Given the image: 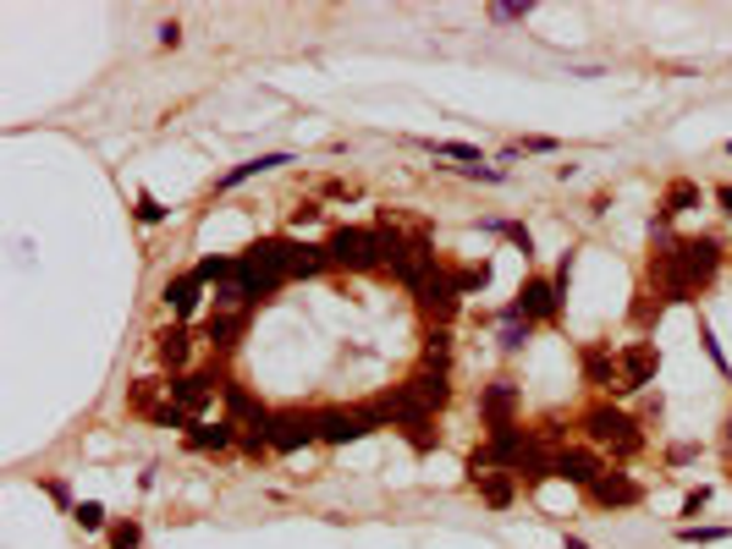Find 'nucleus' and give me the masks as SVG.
I'll use <instances>...</instances> for the list:
<instances>
[{"label": "nucleus", "instance_id": "nucleus-11", "mask_svg": "<svg viewBox=\"0 0 732 549\" xmlns=\"http://www.w3.org/2000/svg\"><path fill=\"white\" fill-rule=\"evenodd\" d=\"M414 302H419V313H425V324H430V330H452V319L463 313V291L447 281V270H441L430 286H419V291H414Z\"/></svg>", "mask_w": 732, "mask_h": 549}, {"label": "nucleus", "instance_id": "nucleus-15", "mask_svg": "<svg viewBox=\"0 0 732 549\" xmlns=\"http://www.w3.org/2000/svg\"><path fill=\"white\" fill-rule=\"evenodd\" d=\"M248 319H254V313H226V308H210V313H204V324H199V341H204L215 357H232V352H237V341L248 335Z\"/></svg>", "mask_w": 732, "mask_h": 549}, {"label": "nucleus", "instance_id": "nucleus-35", "mask_svg": "<svg viewBox=\"0 0 732 549\" xmlns=\"http://www.w3.org/2000/svg\"><path fill=\"white\" fill-rule=\"evenodd\" d=\"M534 18V0H502V7H491V23H529Z\"/></svg>", "mask_w": 732, "mask_h": 549}, {"label": "nucleus", "instance_id": "nucleus-38", "mask_svg": "<svg viewBox=\"0 0 732 549\" xmlns=\"http://www.w3.org/2000/svg\"><path fill=\"white\" fill-rule=\"evenodd\" d=\"M447 171H458L463 182H485V187H502V182H507L502 165H447Z\"/></svg>", "mask_w": 732, "mask_h": 549}, {"label": "nucleus", "instance_id": "nucleus-25", "mask_svg": "<svg viewBox=\"0 0 732 549\" xmlns=\"http://www.w3.org/2000/svg\"><path fill=\"white\" fill-rule=\"evenodd\" d=\"M727 538H732L727 522H677V544H688V549H710V544H727Z\"/></svg>", "mask_w": 732, "mask_h": 549}, {"label": "nucleus", "instance_id": "nucleus-33", "mask_svg": "<svg viewBox=\"0 0 732 549\" xmlns=\"http://www.w3.org/2000/svg\"><path fill=\"white\" fill-rule=\"evenodd\" d=\"M166 215H171V209H166V204H160L149 187H138V198H133V220L155 231V226H166Z\"/></svg>", "mask_w": 732, "mask_h": 549}, {"label": "nucleus", "instance_id": "nucleus-30", "mask_svg": "<svg viewBox=\"0 0 732 549\" xmlns=\"http://www.w3.org/2000/svg\"><path fill=\"white\" fill-rule=\"evenodd\" d=\"M694 341H699V352L710 357V368H716L721 379H732V363H727V352H721V341H716V330H710L705 313H699V324H694Z\"/></svg>", "mask_w": 732, "mask_h": 549}, {"label": "nucleus", "instance_id": "nucleus-22", "mask_svg": "<svg viewBox=\"0 0 732 549\" xmlns=\"http://www.w3.org/2000/svg\"><path fill=\"white\" fill-rule=\"evenodd\" d=\"M529 341H534V324H529V319H518V313H513V302H507V308H496V346H502V357H518Z\"/></svg>", "mask_w": 732, "mask_h": 549}, {"label": "nucleus", "instance_id": "nucleus-34", "mask_svg": "<svg viewBox=\"0 0 732 549\" xmlns=\"http://www.w3.org/2000/svg\"><path fill=\"white\" fill-rule=\"evenodd\" d=\"M237 450H243L248 461H264V456H275V450H270V428H243V434H237Z\"/></svg>", "mask_w": 732, "mask_h": 549}, {"label": "nucleus", "instance_id": "nucleus-12", "mask_svg": "<svg viewBox=\"0 0 732 549\" xmlns=\"http://www.w3.org/2000/svg\"><path fill=\"white\" fill-rule=\"evenodd\" d=\"M578 374H584V385L600 390V396H617V390H622V368H617L611 341H584V346H578Z\"/></svg>", "mask_w": 732, "mask_h": 549}, {"label": "nucleus", "instance_id": "nucleus-41", "mask_svg": "<svg viewBox=\"0 0 732 549\" xmlns=\"http://www.w3.org/2000/svg\"><path fill=\"white\" fill-rule=\"evenodd\" d=\"M319 215H325V209H319L314 198H308V204H297V209H292V237H297V231H308V226H319Z\"/></svg>", "mask_w": 732, "mask_h": 549}, {"label": "nucleus", "instance_id": "nucleus-24", "mask_svg": "<svg viewBox=\"0 0 732 549\" xmlns=\"http://www.w3.org/2000/svg\"><path fill=\"white\" fill-rule=\"evenodd\" d=\"M419 149H430L436 160H458V165H485V149H480V144H463V138H419Z\"/></svg>", "mask_w": 732, "mask_h": 549}, {"label": "nucleus", "instance_id": "nucleus-32", "mask_svg": "<svg viewBox=\"0 0 732 549\" xmlns=\"http://www.w3.org/2000/svg\"><path fill=\"white\" fill-rule=\"evenodd\" d=\"M105 544H111V549H138V544H144V522H138V516H116V522L105 527Z\"/></svg>", "mask_w": 732, "mask_h": 549}, {"label": "nucleus", "instance_id": "nucleus-49", "mask_svg": "<svg viewBox=\"0 0 732 549\" xmlns=\"http://www.w3.org/2000/svg\"><path fill=\"white\" fill-rule=\"evenodd\" d=\"M721 155H727V160H732V138H727V144H721Z\"/></svg>", "mask_w": 732, "mask_h": 549}, {"label": "nucleus", "instance_id": "nucleus-3", "mask_svg": "<svg viewBox=\"0 0 732 549\" xmlns=\"http://www.w3.org/2000/svg\"><path fill=\"white\" fill-rule=\"evenodd\" d=\"M562 308H567V297L556 291V281L551 275H523V286H518V297H513V313L518 319H529L534 330L540 324H562Z\"/></svg>", "mask_w": 732, "mask_h": 549}, {"label": "nucleus", "instance_id": "nucleus-13", "mask_svg": "<svg viewBox=\"0 0 732 549\" xmlns=\"http://www.w3.org/2000/svg\"><path fill=\"white\" fill-rule=\"evenodd\" d=\"M221 418H232L237 428H270V418H275V407H264L248 385H237L232 374H226V385H221Z\"/></svg>", "mask_w": 732, "mask_h": 549}, {"label": "nucleus", "instance_id": "nucleus-37", "mask_svg": "<svg viewBox=\"0 0 732 549\" xmlns=\"http://www.w3.org/2000/svg\"><path fill=\"white\" fill-rule=\"evenodd\" d=\"M710 494H716L710 483H694V489L683 494V505H677V516H683V522H699V516H705V505H710Z\"/></svg>", "mask_w": 732, "mask_h": 549}, {"label": "nucleus", "instance_id": "nucleus-16", "mask_svg": "<svg viewBox=\"0 0 732 549\" xmlns=\"http://www.w3.org/2000/svg\"><path fill=\"white\" fill-rule=\"evenodd\" d=\"M193 346H204L193 324H166V330H155V357H160V368H171V374H193Z\"/></svg>", "mask_w": 732, "mask_h": 549}, {"label": "nucleus", "instance_id": "nucleus-31", "mask_svg": "<svg viewBox=\"0 0 732 549\" xmlns=\"http://www.w3.org/2000/svg\"><path fill=\"white\" fill-rule=\"evenodd\" d=\"M72 522H78L83 533H105L116 516L105 511V500H78V505H72Z\"/></svg>", "mask_w": 732, "mask_h": 549}, {"label": "nucleus", "instance_id": "nucleus-17", "mask_svg": "<svg viewBox=\"0 0 732 549\" xmlns=\"http://www.w3.org/2000/svg\"><path fill=\"white\" fill-rule=\"evenodd\" d=\"M204 291H210V286H204V281H199L193 270L171 275V281L160 286V302L171 308V324H188V319H193V313L204 308Z\"/></svg>", "mask_w": 732, "mask_h": 549}, {"label": "nucleus", "instance_id": "nucleus-28", "mask_svg": "<svg viewBox=\"0 0 732 549\" xmlns=\"http://www.w3.org/2000/svg\"><path fill=\"white\" fill-rule=\"evenodd\" d=\"M193 275H199L204 286H226V281L237 275V253H204V259L193 264Z\"/></svg>", "mask_w": 732, "mask_h": 549}, {"label": "nucleus", "instance_id": "nucleus-36", "mask_svg": "<svg viewBox=\"0 0 732 549\" xmlns=\"http://www.w3.org/2000/svg\"><path fill=\"white\" fill-rule=\"evenodd\" d=\"M502 237H507V242L523 253V264H534V259H540V248H534V231H529L523 220H507V231H502Z\"/></svg>", "mask_w": 732, "mask_h": 549}, {"label": "nucleus", "instance_id": "nucleus-5", "mask_svg": "<svg viewBox=\"0 0 732 549\" xmlns=\"http://www.w3.org/2000/svg\"><path fill=\"white\" fill-rule=\"evenodd\" d=\"M480 423H485V434L523 423V385L507 379V374L491 379V385H480Z\"/></svg>", "mask_w": 732, "mask_h": 549}, {"label": "nucleus", "instance_id": "nucleus-6", "mask_svg": "<svg viewBox=\"0 0 732 549\" xmlns=\"http://www.w3.org/2000/svg\"><path fill=\"white\" fill-rule=\"evenodd\" d=\"M308 445H319L314 407H275V418H270V450L275 456H297Z\"/></svg>", "mask_w": 732, "mask_h": 549}, {"label": "nucleus", "instance_id": "nucleus-8", "mask_svg": "<svg viewBox=\"0 0 732 549\" xmlns=\"http://www.w3.org/2000/svg\"><path fill=\"white\" fill-rule=\"evenodd\" d=\"M314 423H319V445H330V450L358 445L363 434H375L358 401H347V407H341V401H336V407H314Z\"/></svg>", "mask_w": 732, "mask_h": 549}, {"label": "nucleus", "instance_id": "nucleus-23", "mask_svg": "<svg viewBox=\"0 0 732 549\" xmlns=\"http://www.w3.org/2000/svg\"><path fill=\"white\" fill-rule=\"evenodd\" d=\"M688 209H699V182H688V176H672V182L661 187V204H655V215L677 220V215H688Z\"/></svg>", "mask_w": 732, "mask_h": 549}, {"label": "nucleus", "instance_id": "nucleus-20", "mask_svg": "<svg viewBox=\"0 0 732 549\" xmlns=\"http://www.w3.org/2000/svg\"><path fill=\"white\" fill-rule=\"evenodd\" d=\"M281 165H292V155H286V149H270V155H254V160L232 165L226 176H215V193H237L243 182H254V176H264V171H281Z\"/></svg>", "mask_w": 732, "mask_h": 549}, {"label": "nucleus", "instance_id": "nucleus-10", "mask_svg": "<svg viewBox=\"0 0 732 549\" xmlns=\"http://www.w3.org/2000/svg\"><path fill=\"white\" fill-rule=\"evenodd\" d=\"M617 368H622V390L617 396H639L661 374V346L655 341H628V346H617Z\"/></svg>", "mask_w": 732, "mask_h": 549}, {"label": "nucleus", "instance_id": "nucleus-26", "mask_svg": "<svg viewBox=\"0 0 732 549\" xmlns=\"http://www.w3.org/2000/svg\"><path fill=\"white\" fill-rule=\"evenodd\" d=\"M419 368L452 374V330H425V352H419Z\"/></svg>", "mask_w": 732, "mask_h": 549}, {"label": "nucleus", "instance_id": "nucleus-19", "mask_svg": "<svg viewBox=\"0 0 732 549\" xmlns=\"http://www.w3.org/2000/svg\"><path fill=\"white\" fill-rule=\"evenodd\" d=\"M403 385H408V396H414V401H419L425 412H436V418H441V412H447V401H452V374H436V368H414V374H408Z\"/></svg>", "mask_w": 732, "mask_h": 549}, {"label": "nucleus", "instance_id": "nucleus-48", "mask_svg": "<svg viewBox=\"0 0 732 549\" xmlns=\"http://www.w3.org/2000/svg\"><path fill=\"white\" fill-rule=\"evenodd\" d=\"M562 549H595V544H589V538H578V533H567V538H562Z\"/></svg>", "mask_w": 732, "mask_h": 549}, {"label": "nucleus", "instance_id": "nucleus-45", "mask_svg": "<svg viewBox=\"0 0 732 549\" xmlns=\"http://www.w3.org/2000/svg\"><path fill=\"white\" fill-rule=\"evenodd\" d=\"M177 45H182V23L166 18V23H160V50H177Z\"/></svg>", "mask_w": 732, "mask_h": 549}, {"label": "nucleus", "instance_id": "nucleus-46", "mask_svg": "<svg viewBox=\"0 0 732 549\" xmlns=\"http://www.w3.org/2000/svg\"><path fill=\"white\" fill-rule=\"evenodd\" d=\"M710 198H716V209L732 220V182H716V187H710Z\"/></svg>", "mask_w": 732, "mask_h": 549}, {"label": "nucleus", "instance_id": "nucleus-7", "mask_svg": "<svg viewBox=\"0 0 732 549\" xmlns=\"http://www.w3.org/2000/svg\"><path fill=\"white\" fill-rule=\"evenodd\" d=\"M584 505H595V511H633V505H644V483H639L628 467H606V472L584 489Z\"/></svg>", "mask_w": 732, "mask_h": 549}, {"label": "nucleus", "instance_id": "nucleus-1", "mask_svg": "<svg viewBox=\"0 0 732 549\" xmlns=\"http://www.w3.org/2000/svg\"><path fill=\"white\" fill-rule=\"evenodd\" d=\"M578 428H584V445H595L611 467H622V461H633L644 445H650V434H644V423L633 418V412H622L611 396H595L584 412H578Z\"/></svg>", "mask_w": 732, "mask_h": 549}, {"label": "nucleus", "instance_id": "nucleus-42", "mask_svg": "<svg viewBox=\"0 0 732 549\" xmlns=\"http://www.w3.org/2000/svg\"><path fill=\"white\" fill-rule=\"evenodd\" d=\"M551 281H556V291L567 297V286H573V248H562V259H556V270H551Z\"/></svg>", "mask_w": 732, "mask_h": 549}, {"label": "nucleus", "instance_id": "nucleus-4", "mask_svg": "<svg viewBox=\"0 0 732 549\" xmlns=\"http://www.w3.org/2000/svg\"><path fill=\"white\" fill-rule=\"evenodd\" d=\"M221 385H226V374H221V368H193V374H171V379H166L171 401H177L188 418H210V412H215Z\"/></svg>", "mask_w": 732, "mask_h": 549}, {"label": "nucleus", "instance_id": "nucleus-29", "mask_svg": "<svg viewBox=\"0 0 732 549\" xmlns=\"http://www.w3.org/2000/svg\"><path fill=\"white\" fill-rule=\"evenodd\" d=\"M160 396H171V390H166V379H138V385H133V396H127V412H133V418H149L155 407H166Z\"/></svg>", "mask_w": 732, "mask_h": 549}, {"label": "nucleus", "instance_id": "nucleus-27", "mask_svg": "<svg viewBox=\"0 0 732 549\" xmlns=\"http://www.w3.org/2000/svg\"><path fill=\"white\" fill-rule=\"evenodd\" d=\"M447 281H452L463 297H474V291L491 286V259H480V264H447Z\"/></svg>", "mask_w": 732, "mask_h": 549}, {"label": "nucleus", "instance_id": "nucleus-18", "mask_svg": "<svg viewBox=\"0 0 732 549\" xmlns=\"http://www.w3.org/2000/svg\"><path fill=\"white\" fill-rule=\"evenodd\" d=\"M469 489L491 505V511H507V505H518V494H523V483H518V472H496V467H485V472H469Z\"/></svg>", "mask_w": 732, "mask_h": 549}, {"label": "nucleus", "instance_id": "nucleus-40", "mask_svg": "<svg viewBox=\"0 0 732 549\" xmlns=\"http://www.w3.org/2000/svg\"><path fill=\"white\" fill-rule=\"evenodd\" d=\"M694 461H699V445H694V439L666 445V467H694Z\"/></svg>", "mask_w": 732, "mask_h": 549}, {"label": "nucleus", "instance_id": "nucleus-43", "mask_svg": "<svg viewBox=\"0 0 732 549\" xmlns=\"http://www.w3.org/2000/svg\"><path fill=\"white\" fill-rule=\"evenodd\" d=\"M45 494H50L56 505H67V516H72V505H78V500H72V483H67V478H45Z\"/></svg>", "mask_w": 732, "mask_h": 549}, {"label": "nucleus", "instance_id": "nucleus-47", "mask_svg": "<svg viewBox=\"0 0 732 549\" xmlns=\"http://www.w3.org/2000/svg\"><path fill=\"white\" fill-rule=\"evenodd\" d=\"M721 456H727V478H732V412L721 418Z\"/></svg>", "mask_w": 732, "mask_h": 549}, {"label": "nucleus", "instance_id": "nucleus-2", "mask_svg": "<svg viewBox=\"0 0 732 549\" xmlns=\"http://www.w3.org/2000/svg\"><path fill=\"white\" fill-rule=\"evenodd\" d=\"M330 275H381L386 270V226H336L325 237Z\"/></svg>", "mask_w": 732, "mask_h": 549}, {"label": "nucleus", "instance_id": "nucleus-21", "mask_svg": "<svg viewBox=\"0 0 732 549\" xmlns=\"http://www.w3.org/2000/svg\"><path fill=\"white\" fill-rule=\"evenodd\" d=\"M319 275H330V253H325V242L292 237V281H319Z\"/></svg>", "mask_w": 732, "mask_h": 549}, {"label": "nucleus", "instance_id": "nucleus-14", "mask_svg": "<svg viewBox=\"0 0 732 549\" xmlns=\"http://www.w3.org/2000/svg\"><path fill=\"white\" fill-rule=\"evenodd\" d=\"M237 423L232 418H193L188 423V434H182V445L193 450V456H226V450H237Z\"/></svg>", "mask_w": 732, "mask_h": 549}, {"label": "nucleus", "instance_id": "nucleus-39", "mask_svg": "<svg viewBox=\"0 0 732 549\" xmlns=\"http://www.w3.org/2000/svg\"><path fill=\"white\" fill-rule=\"evenodd\" d=\"M518 155H562V138H545V133H523L518 144H513Z\"/></svg>", "mask_w": 732, "mask_h": 549}, {"label": "nucleus", "instance_id": "nucleus-9", "mask_svg": "<svg viewBox=\"0 0 732 549\" xmlns=\"http://www.w3.org/2000/svg\"><path fill=\"white\" fill-rule=\"evenodd\" d=\"M606 467H611V461H606L595 445H584V439H573V445H556V456H551V472H556L562 483H573L578 494H584V489H589V483H595Z\"/></svg>", "mask_w": 732, "mask_h": 549}, {"label": "nucleus", "instance_id": "nucleus-44", "mask_svg": "<svg viewBox=\"0 0 732 549\" xmlns=\"http://www.w3.org/2000/svg\"><path fill=\"white\" fill-rule=\"evenodd\" d=\"M666 418V396L655 390V396H644V412H639V423H661Z\"/></svg>", "mask_w": 732, "mask_h": 549}]
</instances>
